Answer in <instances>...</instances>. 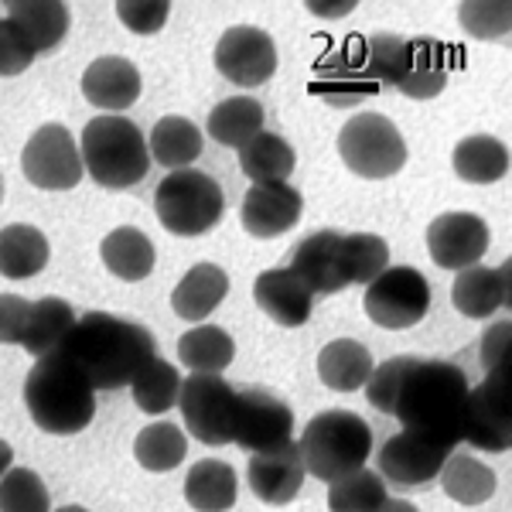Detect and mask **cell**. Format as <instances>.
Returning <instances> with one entry per match:
<instances>
[{
  "instance_id": "obj_32",
  "label": "cell",
  "mask_w": 512,
  "mask_h": 512,
  "mask_svg": "<svg viewBox=\"0 0 512 512\" xmlns=\"http://www.w3.org/2000/svg\"><path fill=\"white\" fill-rule=\"evenodd\" d=\"M72 325H76V311H72L69 301H62V297H41V301L31 304L21 345L35 359H45V355L59 352V345L72 332Z\"/></svg>"
},
{
  "instance_id": "obj_20",
  "label": "cell",
  "mask_w": 512,
  "mask_h": 512,
  "mask_svg": "<svg viewBox=\"0 0 512 512\" xmlns=\"http://www.w3.org/2000/svg\"><path fill=\"white\" fill-rule=\"evenodd\" d=\"M512 263H499V267H465L458 270L451 284V304L458 315L465 318H492L495 311H502L509 304V294H512Z\"/></svg>"
},
{
  "instance_id": "obj_33",
  "label": "cell",
  "mask_w": 512,
  "mask_h": 512,
  "mask_svg": "<svg viewBox=\"0 0 512 512\" xmlns=\"http://www.w3.org/2000/svg\"><path fill=\"white\" fill-rule=\"evenodd\" d=\"M454 175L468 185H492L509 171V151L502 140H495L489 134H475L465 137L451 154Z\"/></svg>"
},
{
  "instance_id": "obj_31",
  "label": "cell",
  "mask_w": 512,
  "mask_h": 512,
  "mask_svg": "<svg viewBox=\"0 0 512 512\" xmlns=\"http://www.w3.org/2000/svg\"><path fill=\"white\" fill-rule=\"evenodd\" d=\"M297 164L294 147L287 144L284 137L270 134V130H260L253 140H246L239 147V168L243 175L253 181V185H270V181H287Z\"/></svg>"
},
{
  "instance_id": "obj_37",
  "label": "cell",
  "mask_w": 512,
  "mask_h": 512,
  "mask_svg": "<svg viewBox=\"0 0 512 512\" xmlns=\"http://www.w3.org/2000/svg\"><path fill=\"white\" fill-rule=\"evenodd\" d=\"M137 465L147 472H175L188 454V437L175 424H147L134 441Z\"/></svg>"
},
{
  "instance_id": "obj_35",
  "label": "cell",
  "mask_w": 512,
  "mask_h": 512,
  "mask_svg": "<svg viewBox=\"0 0 512 512\" xmlns=\"http://www.w3.org/2000/svg\"><path fill=\"white\" fill-rule=\"evenodd\" d=\"M178 359L181 366H188L192 373H209L219 376L229 362L236 359V342L229 332H222L216 325H195L192 332L178 338Z\"/></svg>"
},
{
  "instance_id": "obj_21",
  "label": "cell",
  "mask_w": 512,
  "mask_h": 512,
  "mask_svg": "<svg viewBox=\"0 0 512 512\" xmlns=\"http://www.w3.org/2000/svg\"><path fill=\"white\" fill-rule=\"evenodd\" d=\"M253 297L267 318H274L280 328H301L308 325L315 294L304 287V280L291 274L287 267L263 270L253 284Z\"/></svg>"
},
{
  "instance_id": "obj_38",
  "label": "cell",
  "mask_w": 512,
  "mask_h": 512,
  "mask_svg": "<svg viewBox=\"0 0 512 512\" xmlns=\"http://www.w3.org/2000/svg\"><path fill=\"white\" fill-rule=\"evenodd\" d=\"M181 383H185V379L178 376V369L171 366V362L151 359V362H147V366L137 373L134 383H130V390H134L137 410H144V414H151V417L168 414L171 407H178Z\"/></svg>"
},
{
  "instance_id": "obj_3",
  "label": "cell",
  "mask_w": 512,
  "mask_h": 512,
  "mask_svg": "<svg viewBox=\"0 0 512 512\" xmlns=\"http://www.w3.org/2000/svg\"><path fill=\"white\" fill-rule=\"evenodd\" d=\"M24 403L31 420L48 434H79L96 417V390L59 352L31 366L24 379Z\"/></svg>"
},
{
  "instance_id": "obj_39",
  "label": "cell",
  "mask_w": 512,
  "mask_h": 512,
  "mask_svg": "<svg viewBox=\"0 0 512 512\" xmlns=\"http://www.w3.org/2000/svg\"><path fill=\"white\" fill-rule=\"evenodd\" d=\"M359 55L366 65L369 79L379 89H396L407 69V38L400 35H369L359 41Z\"/></svg>"
},
{
  "instance_id": "obj_14",
  "label": "cell",
  "mask_w": 512,
  "mask_h": 512,
  "mask_svg": "<svg viewBox=\"0 0 512 512\" xmlns=\"http://www.w3.org/2000/svg\"><path fill=\"white\" fill-rule=\"evenodd\" d=\"M287 270L304 280L311 294H338L352 284L349 277V253H345V233L338 229H318L294 246Z\"/></svg>"
},
{
  "instance_id": "obj_27",
  "label": "cell",
  "mask_w": 512,
  "mask_h": 512,
  "mask_svg": "<svg viewBox=\"0 0 512 512\" xmlns=\"http://www.w3.org/2000/svg\"><path fill=\"white\" fill-rule=\"evenodd\" d=\"M437 478H441L444 495L458 502V506H482L499 489V478H495L492 468L465 451H451Z\"/></svg>"
},
{
  "instance_id": "obj_2",
  "label": "cell",
  "mask_w": 512,
  "mask_h": 512,
  "mask_svg": "<svg viewBox=\"0 0 512 512\" xmlns=\"http://www.w3.org/2000/svg\"><path fill=\"white\" fill-rule=\"evenodd\" d=\"M468 376L454 362L417 359L410 362L400 390L393 396L390 414L400 420L403 431L417 434L431 444L454 451L461 441V414L468 400Z\"/></svg>"
},
{
  "instance_id": "obj_50",
  "label": "cell",
  "mask_w": 512,
  "mask_h": 512,
  "mask_svg": "<svg viewBox=\"0 0 512 512\" xmlns=\"http://www.w3.org/2000/svg\"><path fill=\"white\" fill-rule=\"evenodd\" d=\"M379 512H420L414 502H403V499H386L383 506H379Z\"/></svg>"
},
{
  "instance_id": "obj_12",
  "label": "cell",
  "mask_w": 512,
  "mask_h": 512,
  "mask_svg": "<svg viewBox=\"0 0 512 512\" xmlns=\"http://www.w3.org/2000/svg\"><path fill=\"white\" fill-rule=\"evenodd\" d=\"M294 434V410L280 396L260 386L236 390V417H233V444L243 451L260 454L287 444Z\"/></svg>"
},
{
  "instance_id": "obj_45",
  "label": "cell",
  "mask_w": 512,
  "mask_h": 512,
  "mask_svg": "<svg viewBox=\"0 0 512 512\" xmlns=\"http://www.w3.org/2000/svg\"><path fill=\"white\" fill-rule=\"evenodd\" d=\"M509 4H461V28L475 38H502L509 31Z\"/></svg>"
},
{
  "instance_id": "obj_48",
  "label": "cell",
  "mask_w": 512,
  "mask_h": 512,
  "mask_svg": "<svg viewBox=\"0 0 512 512\" xmlns=\"http://www.w3.org/2000/svg\"><path fill=\"white\" fill-rule=\"evenodd\" d=\"M482 366L485 373L509 369V321H499L482 335Z\"/></svg>"
},
{
  "instance_id": "obj_4",
  "label": "cell",
  "mask_w": 512,
  "mask_h": 512,
  "mask_svg": "<svg viewBox=\"0 0 512 512\" xmlns=\"http://www.w3.org/2000/svg\"><path fill=\"white\" fill-rule=\"evenodd\" d=\"M82 168L96 185L123 192L134 188L137 181L147 178L151 171V151L147 140L137 130V123L127 117H96L82 130Z\"/></svg>"
},
{
  "instance_id": "obj_29",
  "label": "cell",
  "mask_w": 512,
  "mask_h": 512,
  "mask_svg": "<svg viewBox=\"0 0 512 512\" xmlns=\"http://www.w3.org/2000/svg\"><path fill=\"white\" fill-rule=\"evenodd\" d=\"M99 256H103V263L110 267V274L127 280V284H137V280L151 277L154 260H158L154 243L134 226L113 229V233L99 243Z\"/></svg>"
},
{
  "instance_id": "obj_41",
  "label": "cell",
  "mask_w": 512,
  "mask_h": 512,
  "mask_svg": "<svg viewBox=\"0 0 512 512\" xmlns=\"http://www.w3.org/2000/svg\"><path fill=\"white\" fill-rule=\"evenodd\" d=\"M0 512H52L45 482L31 468H11L0 478Z\"/></svg>"
},
{
  "instance_id": "obj_34",
  "label": "cell",
  "mask_w": 512,
  "mask_h": 512,
  "mask_svg": "<svg viewBox=\"0 0 512 512\" xmlns=\"http://www.w3.org/2000/svg\"><path fill=\"white\" fill-rule=\"evenodd\" d=\"M147 151H151V161H158L161 168L185 171L202 154V130L185 117H164L151 130Z\"/></svg>"
},
{
  "instance_id": "obj_13",
  "label": "cell",
  "mask_w": 512,
  "mask_h": 512,
  "mask_svg": "<svg viewBox=\"0 0 512 512\" xmlns=\"http://www.w3.org/2000/svg\"><path fill=\"white\" fill-rule=\"evenodd\" d=\"M216 69L233 86L256 89L277 72V45L263 28L239 24L229 28L216 45Z\"/></svg>"
},
{
  "instance_id": "obj_1",
  "label": "cell",
  "mask_w": 512,
  "mask_h": 512,
  "mask_svg": "<svg viewBox=\"0 0 512 512\" xmlns=\"http://www.w3.org/2000/svg\"><path fill=\"white\" fill-rule=\"evenodd\" d=\"M154 335L140 321L89 311L76 318L72 332L59 345V355L72 362L93 390H123L137 379L154 355Z\"/></svg>"
},
{
  "instance_id": "obj_30",
  "label": "cell",
  "mask_w": 512,
  "mask_h": 512,
  "mask_svg": "<svg viewBox=\"0 0 512 512\" xmlns=\"http://www.w3.org/2000/svg\"><path fill=\"white\" fill-rule=\"evenodd\" d=\"M48 263V239L41 229L28 222L0 229V277L7 280H28L45 270Z\"/></svg>"
},
{
  "instance_id": "obj_51",
  "label": "cell",
  "mask_w": 512,
  "mask_h": 512,
  "mask_svg": "<svg viewBox=\"0 0 512 512\" xmlns=\"http://www.w3.org/2000/svg\"><path fill=\"white\" fill-rule=\"evenodd\" d=\"M11 461H14V451L7 441H0V478H4L7 472H11Z\"/></svg>"
},
{
  "instance_id": "obj_46",
  "label": "cell",
  "mask_w": 512,
  "mask_h": 512,
  "mask_svg": "<svg viewBox=\"0 0 512 512\" xmlns=\"http://www.w3.org/2000/svg\"><path fill=\"white\" fill-rule=\"evenodd\" d=\"M117 14L134 35H154L168 24L171 4L168 0H120Z\"/></svg>"
},
{
  "instance_id": "obj_23",
  "label": "cell",
  "mask_w": 512,
  "mask_h": 512,
  "mask_svg": "<svg viewBox=\"0 0 512 512\" xmlns=\"http://www.w3.org/2000/svg\"><path fill=\"white\" fill-rule=\"evenodd\" d=\"M451 76V52L444 41L414 38L407 41V69L400 76V93L410 99H434L444 93Z\"/></svg>"
},
{
  "instance_id": "obj_25",
  "label": "cell",
  "mask_w": 512,
  "mask_h": 512,
  "mask_svg": "<svg viewBox=\"0 0 512 512\" xmlns=\"http://www.w3.org/2000/svg\"><path fill=\"white\" fill-rule=\"evenodd\" d=\"M318 376L328 390L355 393L373 376V355L355 338H335L318 352Z\"/></svg>"
},
{
  "instance_id": "obj_16",
  "label": "cell",
  "mask_w": 512,
  "mask_h": 512,
  "mask_svg": "<svg viewBox=\"0 0 512 512\" xmlns=\"http://www.w3.org/2000/svg\"><path fill=\"white\" fill-rule=\"evenodd\" d=\"M448 454L451 451L441 448V444L400 431L379 448V475L396 489H427L441 475V465Z\"/></svg>"
},
{
  "instance_id": "obj_52",
  "label": "cell",
  "mask_w": 512,
  "mask_h": 512,
  "mask_svg": "<svg viewBox=\"0 0 512 512\" xmlns=\"http://www.w3.org/2000/svg\"><path fill=\"white\" fill-rule=\"evenodd\" d=\"M0 198H4V178H0Z\"/></svg>"
},
{
  "instance_id": "obj_24",
  "label": "cell",
  "mask_w": 512,
  "mask_h": 512,
  "mask_svg": "<svg viewBox=\"0 0 512 512\" xmlns=\"http://www.w3.org/2000/svg\"><path fill=\"white\" fill-rule=\"evenodd\" d=\"M229 294V274L216 263H195L181 284L171 294V308H175L178 318L185 321H205L212 311L226 301Z\"/></svg>"
},
{
  "instance_id": "obj_18",
  "label": "cell",
  "mask_w": 512,
  "mask_h": 512,
  "mask_svg": "<svg viewBox=\"0 0 512 512\" xmlns=\"http://www.w3.org/2000/svg\"><path fill=\"white\" fill-rule=\"evenodd\" d=\"M304 198L287 181H270V185H253L243 198V229L256 239L284 236L301 222Z\"/></svg>"
},
{
  "instance_id": "obj_40",
  "label": "cell",
  "mask_w": 512,
  "mask_h": 512,
  "mask_svg": "<svg viewBox=\"0 0 512 512\" xmlns=\"http://www.w3.org/2000/svg\"><path fill=\"white\" fill-rule=\"evenodd\" d=\"M390 499L386 495V482L379 472L359 468V472L338 478L328 489V509L332 512H379V506Z\"/></svg>"
},
{
  "instance_id": "obj_5",
  "label": "cell",
  "mask_w": 512,
  "mask_h": 512,
  "mask_svg": "<svg viewBox=\"0 0 512 512\" xmlns=\"http://www.w3.org/2000/svg\"><path fill=\"white\" fill-rule=\"evenodd\" d=\"M369 454H373V431L349 410H325L301 434L304 472L328 485L366 468Z\"/></svg>"
},
{
  "instance_id": "obj_28",
  "label": "cell",
  "mask_w": 512,
  "mask_h": 512,
  "mask_svg": "<svg viewBox=\"0 0 512 512\" xmlns=\"http://www.w3.org/2000/svg\"><path fill=\"white\" fill-rule=\"evenodd\" d=\"M7 18L28 35L35 52H55L69 35V7L59 0H14L7 4Z\"/></svg>"
},
{
  "instance_id": "obj_7",
  "label": "cell",
  "mask_w": 512,
  "mask_h": 512,
  "mask_svg": "<svg viewBox=\"0 0 512 512\" xmlns=\"http://www.w3.org/2000/svg\"><path fill=\"white\" fill-rule=\"evenodd\" d=\"M338 158L359 178H390L407 164V144L383 113H355L338 134Z\"/></svg>"
},
{
  "instance_id": "obj_42",
  "label": "cell",
  "mask_w": 512,
  "mask_h": 512,
  "mask_svg": "<svg viewBox=\"0 0 512 512\" xmlns=\"http://www.w3.org/2000/svg\"><path fill=\"white\" fill-rule=\"evenodd\" d=\"M345 253H349L352 284H373L390 267V246L376 233H345Z\"/></svg>"
},
{
  "instance_id": "obj_36",
  "label": "cell",
  "mask_w": 512,
  "mask_h": 512,
  "mask_svg": "<svg viewBox=\"0 0 512 512\" xmlns=\"http://www.w3.org/2000/svg\"><path fill=\"white\" fill-rule=\"evenodd\" d=\"M263 106L253 96H229L222 99L216 110L209 113V134L222 147H243L246 140H253L263 130Z\"/></svg>"
},
{
  "instance_id": "obj_44",
  "label": "cell",
  "mask_w": 512,
  "mask_h": 512,
  "mask_svg": "<svg viewBox=\"0 0 512 512\" xmlns=\"http://www.w3.org/2000/svg\"><path fill=\"white\" fill-rule=\"evenodd\" d=\"M38 59L35 45L11 18H0V76H21Z\"/></svg>"
},
{
  "instance_id": "obj_17",
  "label": "cell",
  "mask_w": 512,
  "mask_h": 512,
  "mask_svg": "<svg viewBox=\"0 0 512 512\" xmlns=\"http://www.w3.org/2000/svg\"><path fill=\"white\" fill-rule=\"evenodd\" d=\"M311 93L325 99L328 106H338V110H349L355 103H366L379 93V86L369 79L366 65H362L359 45L349 41L345 48H338L328 59L318 62L315 69V82H311Z\"/></svg>"
},
{
  "instance_id": "obj_22",
  "label": "cell",
  "mask_w": 512,
  "mask_h": 512,
  "mask_svg": "<svg viewBox=\"0 0 512 512\" xmlns=\"http://www.w3.org/2000/svg\"><path fill=\"white\" fill-rule=\"evenodd\" d=\"M82 96L99 110H127L140 96V72L130 59L103 55L82 72Z\"/></svg>"
},
{
  "instance_id": "obj_11",
  "label": "cell",
  "mask_w": 512,
  "mask_h": 512,
  "mask_svg": "<svg viewBox=\"0 0 512 512\" xmlns=\"http://www.w3.org/2000/svg\"><path fill=\"white\" fill-rule=\"evenodd\" d=\"M461 441L478 451L502 454L512 444V410H509V369L485 376L482 386L468 390L461 414Z\"/></svg>"
},
{
  "instance_id": "obj_47",
  "label": "cell",
  "mask_w": 512,
  "mask_h": 512,
  "mask_svg": "<svg viewBox=\"0 0 512 512\" xmlns=\"http://www.w3.org/2000/svg\"><path fill=\"white\" fill-rule=\"evenodd\" d=\"M31 304L18 294H0V345H21Z\"/></svg>"
},
{
  "instance_id": "obj_15",
  "label": "cell",
  "mask_w": 512,
  "mask_h": 512,
  "mask_svg": "<svg viewBox=\"0 0 512 512\" xmlns=\"http://www.w3.org/2000/svg\"><path fill=\"white\" fill-rule=\"evenodd\" d=\"M489 250V226L472 212H444L427 226V253L437 267L465 270L475 267Z\"/></svg>"
},
{
  "instance_id": "obj_19",
  "label": "cell",
  "mask_w": 512,
  "mask_h": 512,
  "mask_svg": "<svg viewBox=\"0 0 512 512\" xmlns=\"http://www.w3.org/2000/svg\"><path fill=\"white\" fill-rule=\"evenodd\" d=\"M304 458H301V444L287 441L274 451H260L250 458L246 468V482H250L253 495L267 506H287L297 499L304 485Z\"/></svg>"
},
{
  "instance_id": "obj_6",
  "label": "cell",
  "mask_w": 512,
  "mask_h": 512,
  "mask_svg": "<svg viewBox=\"0 0 512 512\" xmlns=\"http://www.w3.org/2000/svg\"><path fill=\"white\" fill-rule=\"evenodd\" d=\"M154 212L168 233L202 236L216 229L226 216V195H222L219 181L205 171H171L154 192Z\"/></svg>"
},
{
  "instance_id": "obj_49",
  "label": "cell",
  "mask_w": 512,
  "mask_h": 512,
  "mask_svg": "<svg viewBox=\"0 0 512 512\" xmlns=\"http://www.w3.org/2000/svg\"><path fill=\"white\" fill-rule=\"evenodd\" d=\"M311 11L325 14V18H342V14L355 11V4H352V0H345V4H311Z\"/></svg>"
},
{
  "instance_id": "obj_10",
  "label": "cell",
  "mask_w": 512,
  "mask_h": 512,
  "mask_svg": "<svg viewBox=\"0 0 512 512\" xmlns=\"http://www.w3.org/2000/svg\"><path fill=\"white\" fill-rule=\"evenodd\" d=\"M21 171L41 192H69L82 181L79 144L62 123H45L31 134L21 154Z\"/></svg>"
},
{
  "instance_id": "obj_43",
  "label": "cell",
  "mask_w": 512,
  "mask_h": 512,
  "mask_svg": "<svg viewBox=\"0 0 512 512\" xmlns=\"http://www.w3.org/2000/svg\"><path fill=\"white\" fill-rule=\"evenodd\" d=\"M410 362H414V355H396V359H386L383 366H373V376L366 379L362 390H366L369 403H373L379 414H390L393 410V396H396V390H400Z\"/></svg>"
},
{
  "instance_id": "obj_9",
  "label": "cell",
  "mask_w": 512,
  "mask_h": 512,
  "mask_svg": "<svg viewBox=\"0 0 512 512\" xmlns=\"http://www.w3.org/2000/svg\"><path fill=\"white\" fill-rule=\"evenodd\" d=\"M178 407L195 441L209 444V448L233 444L236 390L222 376H209V373L188 376L181 383Z\"/></svg>"
},
{
  "instance_id": "obj_26",
  "label": "cell",
  "mask_w": 512,
  "mask_h": 512,
  "mask_svg": "<svg viewBox=\"0 0 512 512\" xmlns=\"http://www.w3.org/2000/svg\"><path fill=\"white\" fill-rule=\"evenodd\" d=\"M239 478L233 465L219 458H205L192 465L185 478V499L195 512H229L236 506Z\"/></svg>"
},
{
  "instance_id": "obj_8",
  "label": "cell",
  "mask_w": 512,
  "mask_h": 512,
  "mask_svg": "<svg viewBox=\"0 0 512 512\" xmlns=\"http://www.w3.org/2000/svg\"><path fill=\"white\" fill-rule=\"evenodd\" d=\"M362 304L379 328L403 332V328H414L417 321H424L427 308H431V284L414 267H386L366 287Z\"/></svg>"
}]
</instances>
